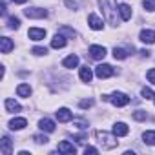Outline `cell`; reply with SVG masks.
I'll list each match as a JSON object with an SVG mask.
<instances>
[{
	"mask_svg": "<svg viewBox=\"0 0 155 155\" xmlns=\"http://www.w3.org/2000/svg\"><path fill=\"white\" fill-rule=\"evenodd\" d=\"M99 4L102 8V13L106 17V20L111 24V26H117L119 20H117V2L115 0H99Z\"/></svg>",
	"mask_w": 155,
	"mask_h": 155,
	"instance_id": "6da1fadb",
	"label": "cell"
},
{
	"mask_svg": "<svg viewBox=\"0 0 155 155\" xmlns=\"http://www.w3.org/2000/svg\"><path fill=\"white\" fill-rule=\"evenodd\" d=\"M95 135H97V139H99L102 150H111V148L117 146V140L113 139V135H110V133H106V131H97Z\"/></svg>",
	"mask_w": 155,
	"mask_h": 155,
	"instance_id": "7a4b0ae2",
	"label": "cell"
},
{
	"mask_svg": "<svg viewBox=\"0 0 155 155\" xmlns=\"http://www.w3.org/2000/svg\"><path fill=\"white\" fill-rule=\"evenodd\" d=\"M113 73H115V69H113L110 64H101V66H97V69H95V75L99 77V79H110Z\"/></svg>",
	"mask_w": 155,
	"mask_h": 155,
	"instance_id": "3957f363",
	"label": "cell"
},
{
	"mask_svg": "<svg viewBox=\"0 0 155 155\" xmlns=\"http://www.w3.org/2000/svg\"><path fill=\"white\" fill-rule=\"evenodd\" d=\"M24 15L28 18H46L48 11L42 9V8H28V9H24Z\"/></svg>",
	"mask_w": 155,
	"mask_h": 155,
	"instance_id": "277c9868",
	"label": "cell"
},
{
	"mask_svg": "<svg viewBox=\"0 0 155 155\" xmlns=\"http://www.w3.org/2000/svg\"><path fill=\"white\" fill-rule=\"evenodd\" d=\"M110 101H111V104L113 106H117V108H122V106H126V104H130V97L128 95H124V93H113V97H110Z\"/></svg>",
	"mask_w": 155,
	"mask_h": 155,
	"instance_id": "5b68a950",
	"label": "cell"
},
{
	"mask_svg": "<svg viewBox=\"0 0 155 155\" xmlns=\"http://www.w3.org/2000/svg\"><path fill=\"white\" fill-rule=\"evenodd\" d=\"M90 55H91V58L101 60V58L106 57V48L104 46H91L90 48Z\"/></svg>",
	"mask_w": 155,
	"mask_h": 155,
	"instance_id": "8992f818",
	"label": "cell"
},
{
	"mask_svg": "<svg viewBox=\"0 0 155 155\" xmlns=\"http://www.w3.org/2000/svg\"><path fill=\"white\" fill-rule=\"evenodd\" d=\"M139 38H140L144 44H155V31H151V29H142L140 35H139Z\"/></svg>",
	"mask_w": 155,
	"mask_h": 155,
	"instance_id": "52a82bcc",
	"label": "cell"
},
{
	"mask_svg": "<svg viewBox=\"0 0 155 155\" xmlns=\"http://www.w3.org/2000/svg\"><path fill=\"white\" fill-rule=\"evenodd\" d=\"M28 37H29L31 40H42V38L46 37V29H40V28H31V29L28 31Z\"/></svg>",
	"mask_w": 155,
	"mask_h": 155,
	"instance_id": "ba28073f",
	"label": "cell"
},
{
	"mask_svg": "<svg viewBox=\"0 0 155 155\" xmlns=\"http://www.w3.org/2000/svg\"><path fill=\"white\" fill-rule=\"evenodd\" d=\"M130 133V128L124 124V122H117L115 126H113V135H117V137H124V135H128Z\"/></svg>",
	"mask_w": 155,
	"mask_h": 155,
	"instance_id": "9c48e42d",
	"label": "cell"
},
{
	"mask_svg": "<svg viewBox=\"0 0 155 155\" xmlns=\"http://www.w3.org/2000/svg\"><path fill=\"white\" fill-rule=\"evenodd\" d=\"M88 22H90V28L91 29H95V31H99V29H102V18H99L97 15H90L88 17Z\"/></svg>",
	"mask_w": 155,
	"mask_h": 155,
	"instance_id": "30bf717a",
	"label": "cell"
},
{
	"mask_svg": "<svg viewBox=\"0 0 155 155\" xmlns=\"http://www.w3.org/2000/svg\"><path fill=\"white\" fill-rule=\"evenodd\" d=\"M71 111L68 110V108H60L58 111H57V119H58V122H69L71 120Z\"/></svg>",
	"mask_w": 155,
	"mask_h": 155,
	"instance_id": "8fae6325",
	"label": "cell"
},
{
	"mask_svg": "<svg viewBox=\"0 0 155 155\" xmlns=\"http://www.w3.org/2000/svg\"><path fill=\"white\" fill-rule=\"evenodd\" d=\"M38 128H40L42 131L51 133V131H55V122H53L51 119H42V120L38 122Z\"/></svg>",
	"mask_w": 155,
	"mask_h": 155,
	"instance_id": "7c38bea8",
	"label": "cell"
},
{
	"mask_svg": "<svg viewBox=\"0 0 155 155\" xmlns=\"http://www.w3.org/2000/svg\"><path fill=\"white\" fill-rule=\"evenodd\" d=\"M62 66L68 68V69L77 68V66H79V57H77V55H69V57H66V58L62 60Z\"/></svg>",
	"mask_w": 155,
	"mask_h": 155,
	"instance_id": "4fadbf2b",
	"label": "cell"
},
{
	"mask_svg": "<svg viewBox=\"0 0 155 155\" xmlns=\"http://www.w3.org/2000/svg\"><path fill=\"white\" fill-rule=\"evenodd\" d=\"M0 151H2V155H11V140H9V137H2V140H0Z\"/></svg>",
	"mask_w": 155,
	"mask_h": 155,
	"instance_id": "5bb4252c",
	"label": "cell"
},
{
	"mask_svg": "<svg viewBox=\"0 0 155 155\" xmlns=\"http://www.w3.org/2000/svg\"><path fill=\"white\" fill-rule=\"evenodd\" d=\"M119 13H120V18H122L124 22H128V20L131 18V8H130L128 4H120V6H119Z\"/></svg>",
	"mask_w": 155,
	"mask_h": 155,
	"instance_id": "9a60e30c",
	"label": "cell"
},
{
	"mask_svg": "<svg viewBox=\"0 0 155 155\" xmlns=\"http://www.w3.org/2000/svg\"><path fill=\"white\" fill-rule=\"evenodd\" d=\"M58 151H60V153H75V151H77V148H75L71 142L62 140V142H58Z\"/></svg>",
	"mask_w": 155,
	"mask_h": 155,
	"instance_id": "2e32d148",
	"label": "cell"
},
{
	"mask_svg": "<svg viewBox=\"0 0 155 155\" xmlns=\"http://www.w3.org/2000/svg\"><path fill=\"white\" fill-rule=\"evenodd\" d=\"M64 46H66V38H64V35L57 33V35L53 37V40H51V48L60 49V48H64Z\"/></svg>",
	"mask_w": 155,
	"mask_h": 155,
	"instance_id": "e0dca14e",
	"label": "cell"
},
{
	"mask_svg": "<svg viewBox=\"0 0 155 155\" xmlns=\"http://www.w3.org/2000/svg\"><path fill=\"white\" fill-rule=\"evenodd\" d=\"M26 126H28V120H26V119H22V117L13 119V120L9 122V128H11V130H24Z\"/></svg>",
	"mask_w": 155,
	"mask_h": 155,
	"instance_id": "ac0fdd59",
	"label": "cell"
},
{
	"mask_svg": "<svg viewBox=\"0 0 155 155\" xmlns=\"http://www.w3.org/2000/svg\"><path fill=\"white\" fill-rule=\"evenodd\" d=\"M0 44H2V46H0V48H2V53H9V51L15 48L13 40L8 38V37H2V38H0Z\"/></svg>",
	"mask_w": 155,
	"mask_h": 155,
	"instance_id": "d6986e66",
	"label": "cell"
},
{
	"mask_svg": "<svg viewBox=\"0 0 155 155\" xmlns=\"http://www.w3.org/2000/svg\"><path fill=\"white\" fill-rule=\"evenodd\" d=\"M4 104H6V110H8V111H11V113H17V111H20V110H22V106H20L18 102H15L13 99H6V102H4Z\"/></svg>",
	"mask_w": 155,
	"mask_h": 155,
	"instance_id": "ffe728a7",
	"label": "cell"
},
{
	"mask_svg": "<svg viewBox=\"0 0 155 155\" xmlns=\"http://www.w3.org/2000/svg\"><path fill=\"white\" fill-rule=\"evenodd\" d=\"M17 95H18V97L28 99V97L31 95V88H29V84H20V86L17 88Z\"/></svg>",
	"mask_w": 155,
	"mask_h": 155,
	"instance_id": "44dd1931",
	"label": "cell"
},
{
	"mask_svg": "<svg viewBox=\"0 0 155 155\" xmlns=\"http://www.w3.org/2000/svg\"><path fill=\"white\" fill-rule=\"evenodd\" d=\"M91 77H93L91 69H90L88 66H82V68H81V79H82V82H90Z\"/></svg>",
	"mask_w": 155,
	"mask_h": 155,
	"instance_id": "7402d4cb",
	"label": "cell"
},
{
	"mask_svg": "<svg viewBox=\"0 0 155 155\" xmlns=\"http://www.w3.org/2000/svg\"><path fill=\"white\" fill-rule=\"evenodd\" d=\"M142 139H144L146 144L155 146V131H144V133H142Z\"/></svg>",
	"mask_w": 155,
	"mask_h": 155,
	"instance_id": "603a6c76",
	"label": "cell"
},
{
	"mask_svg": "<svg viewBox=\"0 0 155 155\" xmlns=\"http://www.w3.org/2000/svg\"><path fill=\"white\" fill-rule=\"evenodd\" d=\"M113 57L119 58V60H124V58L128 57V51L122 49V48H115V49H113Z\"/></svg>",
	"mask_w": 155,
	"mask_h": 155,
	"instance_id": "cb8c5ba5",
	"label": "cell"
},
{
	"mask_svg": "<svg viewBox=\"0 0 155 155\" xmlns=\"http://www.w3.org/2000/svg\"><path fill=\"white\" fill-rule=\"evenodd\" d=\"M133 119L135 120H146L148 119V113L142 111V110H137V111H133Z\"/></svg>",
	"mask_w": 155,
	"mask_h": 155,
	"instance_id": "d4e9b609",
	"label": "cell"
},
{
	"mask_svg": "<svg viewBox=\"0 0 155 155\" xmlns=\"http://www.w3.org/2000/svg\"><path fill=\"white\" fill-rule=\"evenodd\" d=\"M140 95L146 99V101H150V99H155V93L150 90V88H142V91H140Z\"/></svg>",
	"mask_w": 155,
	"mask_h": 155,
	"instance_id": "484cf974",
	"label": "cell"
},
{
	"mask_svg": "<svg viewBox=\"0 0 155 155\" xmlns=\"http://www.w3.org/2000/svg\"><path fill=\"white\" fill-rule=\"evenodd\" d=\"M9 28H11V29H18V28H20V18L11 17V18H9Z\"/></svg>",
	"mask_w": 155,
	"mask_h": 155,
	"instance_id": "4316f807",
	"label": "cell"
},
{
	"mask_svg": "<svg viewBox=\"0 0 155 155\" xmlns=\"http://www.w3.org/2000/svg\"><path fill=\"white\" fill-rule=\"evenodd\" d=\"M33 140H35L37 144H48V142H49V139H48L46 135H35Z\"/></svg>",
	"mask_w": 155,
	"mask_h": 155,
	"instance_id": "83f0119b",
	"label": "cell"
},
{
	"mask_svg": "<svg viewBox=\"0 0 155 155\" xmlns=\"http://www.w3.org/2000/svg\"><path fill=\"white\" fill-rule=\"evenodd\" d=\"M142 6H144V9H148V11H155V0H144Z\"/></svg>",
	"mask_w": 155,
	"mask_h": 155,
	"instance_id": "f1b7e54d",
	"label": "cell"
},
{
	"mask_svg": "<svg viewBox=\"0 0 155 155\" xmlns=\"http://www.w3.org/2000/svg\"><path fill=\"white\" fill-rule=\"evenodd\" d=\"M31 53H33V55H46V53H48V49H46V48H33V49H31Z\"/></svg>",
	"mask_w": 155,
	"mask_h": 155,
	"instance_id": "f546056e",
	"label": "cell"
},
{
	"mask_svg": "<svg viewBox=\"0 0 155 155\" xmlns=\"http://www.w3.org/2000/svg\"><path fill=\"white\" fill-rule=\"evenodd\" d=\"M91 106H93V101H91V99L81 101V108H82V110H88V108H91Z\"/></svg>",
	"mask_w": 155,
	"mask_h": 155,
	"instance_id": "4dcf8cb0",
	"label": "cell"
},
{
	"mask_svg": "<svg viewBox=\"0 0 155 155\" xmlns=\"http://www.w3.org/2000/svg\"><path fill=\"white\" fill-rule=\"evenodd\" d=\"M146 77H148V81H150L151 84H155V69H150V71L146 73Z\"/></svg>",
	"mask_w": 155,
	"mask_h": 155,
	"instance_id": "1f68e13d",
	"label": "cell"
},
{
	"mask_svg": "<svg viewBox=\"0 0 155 155\" xmlns=\"http://www.w3.org/2000/svg\"><path fill=\"white\" fill-rule=\"evenodd\" d=\"M66 6L71 8V9H77V8H79V4H77L75 0H66Z\"/></svg>",
	"mask_w": 155,
	"mask_h": 155,
	"instance_id": "d6a6232c",
	"label": "cell"
},
{
	"mask_svg": "<svg viewBox=\"0 0 155 155\" xmlns=\"http://www.w3.org/2000/svg\"><path fill=\"white\" fill-rule=\"evenodd\" d=\"M60 31H62L64 35H68V37H75V31H73V29H69V28H62Z\"/></svg>",
	"mask_w": 155,
	"mask_h": 155,
	"instance_id": "836d02e7",
	"label": "cell"
},
{
	"mask_svg": "<svg viewBox=\"0 0 155 155\" xmlns=\"http://www.w3.org/2000/svg\"><path fill=\"white\" fill-rule=\"evenodd\" d=\"M86 153H99V150L97 148H93V146H86V150H84Z\"/></svg>",
	"mask_w": 155,
	"mask_h": 155,
	"instance_id": "e575fe53",
	"label": "cell"
},
{
	"mask_svg": "<svg viewBox=\"0 0 155 155\" xmlns=\"http://www.w3.org/2000/svg\"><path fill=\"white\" fill-rule=\"evenodd\" d=\"M13 2H17V4H26L28 0H13Z\"/></svg>",
	"mask_w": 155,
	"mask_h": 155,
	"instance_id": "d590c367",
	"label": "cell"
}]
</instances>
